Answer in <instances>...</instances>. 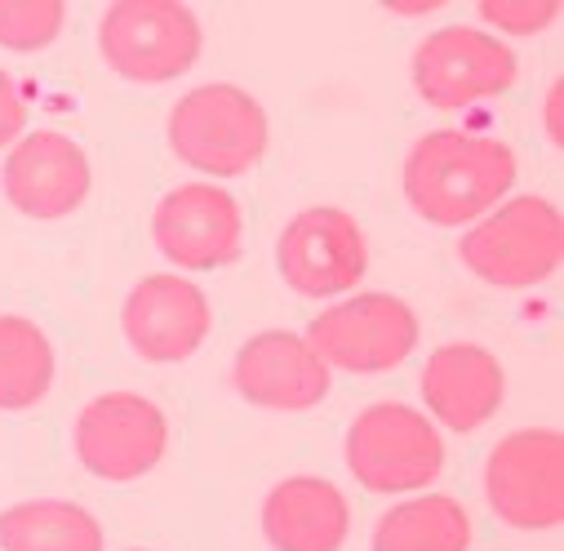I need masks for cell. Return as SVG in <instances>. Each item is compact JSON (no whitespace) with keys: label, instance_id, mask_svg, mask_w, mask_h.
Listing matches in <instances>:
<instances>
[{"label":"cell","instance_id":"cell-22","mask_svg":"<svg viewBox=\"0 0 564 551\" xmlns=\"http://www.w3.org/2000/svg\"><path fill=\"white\" fill-rule=\"evenodd\" d=\"M28 133V98L19 89V80L0 67V152L14 148Z\"/></svg>","mask_w":564,"mask_h":551},{"label":"cell","instance_id":"cell-2","mask_svg":"<svg viewBox=\"0 0 564 551\" xmlns=\"http://www.w3.org/2000/svg\"><path fill=\"white\" fill-rule=\"evenodd\" d=\"M165 133H170L174 156L187 170L205 174V183L249 174L271 148L267 107L231 80H209V85L187 89L170 107Z\"/></svg>","mask_w":564,"mask_h":551},{"label":"cell","instance_id":"cell-23","mask_svg":"<svg viewBox=\"0 0 564 551\" xmlns=\"http://www.w3.org/2000/svg\"><path fill=\"white\" fill-rule=\"evenodd\" d=\"M542 120H546V138H551V148H564V85H560V80H551V89H546Z\"/></svg>","mask_w":564,"mask_h":551},{"label":"cell","instance_id":"cell-9","mask_svg":"<svg viewBox=\"0 0 564 551\" xmlns=\"http://www.w3.org/2000/svg\"><path fill=\"white\" fill-rule=\"evenodd\" d=\"M303 338L312 343V352L329 369L391 374L417 352L422 325H417V312L404 299L382 294V290H365V294H351V299L325 307L307 325Z\"/></svg>","mask_w":564,"mask_h":551},{"label":"cell","instance_id":"cell-8","mask_svg":"<svg viewBox=\"0 0 564 551\" xmlns=\"http://www.w3.org/2000/svg\"><path fill=\"white\" fill-rule=\"evenodd\" d=\"M489 511L520 533L564 525V436L555 428H520L485 458Z\"/></svg>","mask_w":564,"mask_h":551},{"label":"cell","instance_id":"cell-3","mask_svg":"<svg viewBox=\"0 0 564 551\" xmlns=\"http://www.w3.org/2000/svg\"><path fill=\"white\" fill-rule=\"evenodd\" d=\"M343 458L351 480L369 494H427L445 472V436L422 409L404 400H378L351 419Z\"/></svg>","mask_w":564,"mask_h":551},{"label":"cell","instance_id":"cell-4","mask_svg":"<svg viewBox=\"0 0 564 551\" xmlns=\"http://www.w3.org/2000/svg\"><path fill=\"white\" fill-rule=\"evenodd\" d=\"M458 258L494 290H533L560 271L564 218L546 196H507L463 231Z\"/></svg>","mask_w":564,"mask_h":551},{"label":"cell","instance_id":"cell-21","mask_svg":"<svg viewBox=\"0 0 564 551\" xmlns=\"http://www.w3.org/2000/svg\"><path fill=\"white\" fill-rule=\"evenodd\" d=\"M476 14L485 32L502 41V36H542L560 19V6L555 0H480Z\"/></svg>","mask_w":564,"mask_h":551},{"label":"cell","instance_id":"cell-16","mask_svg":"<svg viewBox=\"0 0 564 551\" xmlns=\"http://www.w3.org/2000/svg\"><path fill=\"white\" fill-rule=\"evenodd\" d=\"M258 525L271 551H343L351 503L329 476H285L267 489Z\"/></svg>","mask_w":564,"mask_h":551},{"label":"cell","instance_id":"cell-5","mask_svg":"<svg viewBox=\"0 0 564 551\" xmlns=\"http://www.w3.org/2000/svg\"><path fill=\"white\" fill-rule=\"evenodd\" d=\"M205 28L183 0H116L98 19V54L129 85H170L196 67Z\"/></svg>","mask_w":564,"mask_h":551},{"label":"cell","instance_id":"cell-19","mask_svg":"<svg viewBox=\"0 0 564 551\" xmlns=\"http://www.w3.org/2000/svg\"><path fill=\"white\" fill-rule=\"evenodd\" d=\"M58 360L50 334L14 312H0V409L28 413L36 409L54 387Z\"/></svg>","mask_w":564,"mask_h":551},{"label":"cell","instance_id":"cell-18","mask_svg":"<svg viewBox=\"0 0 564 551\" xmlns=\"http://www.w3.org/2000/svg\"><path fill=\"white\" fill-rule=\"evenodd\" d=\"M98 516L72 498H28L0 511V551H102Z\"/></svg>","mask_w":564,"mask_h":551},{"label":"cell","instance_id":"cell-12","mask_svg":"<svg viewBox=\"0 0 564 551\" xmlns=\"http://www.w3.org/2000/svg\"><path fill=\"white\" fill-rule=\"evenodd\" d=\"M152 245L183 276L231 267L245 249V209L223 183H183L152 209Z\"/></svg>","mask_w":564,"mask_h":551},{"label":"cell","instance_id":"cell-7","mask_svg":"<svg viewBox=\"0 0 564 551\" xmlns=\"http://www.w3.org/2000/svg\"><path fill=\"white\" fill-rule=\"evenodd\" d=\"M165 450H170V419L143 391H102L80 404L72 423L76 463L107 485L152 476Z\"/></svg>","mask_w":564,"mask_h":551},{"label":"cell","instance_id":"cell-17","mask_svg":"<svg viewBox=\"0 0 564 551\" xmlns=\"http://www.w3.org/2000/svg\"><path fill=\"white\" fill-rule=\"evenodd\" d=\"M471 533V511L454 494H413L378 516L369 551H467Z\"/></svg>","mask_w":564,"mask_h":551},{"label":"cell","instance_id":"cell-20","mask_svg":"<svg viewBox=\"0 0 564 551\" xmlns=\"http://www.w3.org/2000/svg\"><path fill=\"white\" fill-rule=\"evenodd\" d=\"M67 28L63 0H0V45L14 54L50 50Z\"/></svg>","mask_w":564,"mask_h":551},{"label":"cell","instance_id":"cell-14","mask_svg":"<svg viewBox=\"0 0 564 551\" xmlns=\"http://www.w3.org/2000/svg\"><path fill=\"white\" fill-rule=\"evenodd\" d=\"M231 382L236 391L271 413H303L316 409L329 387L334 369L312 352V343L294 329H262L240 343L231 360Z\"/></svg>","mask_w":564,"mask_h":551},{"label":"cell","instance_id":"cell-11","mask_svg":"<svg viewBox=\"0 0 564 551\" xmlns=\"http://www.w3.org/2000/svg\"><path fill=\"white\" fill-rule=\"evenodd\" d=\"M214 329L209 294L183 271L143 276L120 303V334L129 352L148 365H183L192 360Z\"/></svg>","mask_w":564,"mask_h":551},{"label":"cell","instance_id":"cell-6","mask_svg":"<svg viewBox=\"0 0 564 551\" xmlns=\"http://www.w3.org/2000/svg\"><path fill=\"white\" fill-rule=\"evenodd\" d=\"M409 80L432 111H467L476 102L511 94L520 80V58L494 32L449 23L417 41L409 58Z\"/></svg>","mask_w":564,"mask_h":551},{"label":"cell","instance_id":"cell-13","mask_svg":"<svg viewBox=\"0 0 564 551\" xmlns=\"http://www.w3.org/2000/svg\"><path fill=\"white\" fill-rule=\"evenodd\" d=\"M94 187V170L85 148L63 129H32L6 152L0 192L32 223L72 218Z\"/></svg>","mask_w":564,"mask_h":551},{"label":"cell","instance_id":"cell-15","mask_svg":"<svg viewBox=\"0 0 564 551\" xmlns=\"http://www.w3.org/2000/svg\"><path fill=\"white\" fill-rule=\"evenodd\" d=\"M417 387H422V404H427L422 413L436 428L454 436H471L498 419L507 400V369L480 343H445L422 360Z\"/></svg>","mask_w":564,"mask_h":551},{"label":"cell","instance_id":"cell-10","mask_svg":"<svg viewBox=\"0 0 564 551\" xmlns=\"http://www.w3.org/2000/svg\"><path fill=\"white\" fill-rule=\"evenodd\" d=\"M275 271L299 299H343L369 271V236L356 214L307 205L275 240Z\"/></svg>","mask_w":564,"mask_h":551},{"label":"cell","instance_id":"cell-25","mask_svg":"<svg viewBox=\"0 0 564 551\" xmlns=\"http://www.w3.org/2000/svg\"><path fill=\"white\" fill-rule=\"evenodd\" d=\"M129 551H148V547H129Z\"/></svg>","mask_w":564,"mask_h":551},{"label":"cell","instance_id":"cell-24","mask_svg":"<svg viewBox=\"0 0 564 551\" xmlns=\"http://www.w3.org/2000/svg\"><path fill=\"white\" fill-rule=\"evenodd\" d=\"M391 14H400V19H422V14H436V10H445V0H413V6H387Z\"/></svg>","mask_w":564,"mask_h":551},{"label":"cell","instance_id":"cell-1","mask_svg":"<svg viewBox=\"0 0 564 551\" xmlns=\"http://www.w3.org/2000/svg\"><path fill=\"white\" fill-rule=\"evenodd\" d=\"M520 161L511 143L471 129H432L404 152L400 192L432 227H471L511 196Z\"/></svg>","mask_w":564,"mask_h":551}]
</instances>
